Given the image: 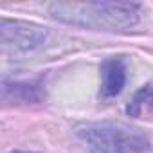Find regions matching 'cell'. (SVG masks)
I'll return each mask as SVG.
<instances>
[{
    "instance_id": "obj_1",
    "label": "cell",
    "mask_w": 153,
    "mask_h": 153,
    "mask_svg": "<svg viewBox=\"0 0 153 153\" xmlns=\"http://www.w3.org/2000/svg\"><path fill=\"white\" fill-rule=\"evenodd\" d=\"M47 11L61 24L103 33H126L140 20L137 2H52Z\"/></svg>"
},
{
    "instance_id": "obj_2",
    "label": "cell",
    "mask_w": 153,
    "mask_h": 153,
    "mask_svg": "<svg viewBox=\"0 0 153 153\" xmlns=\"http://www.w3.org/2000/svg\"><path fill=\"white\" fill-rule=\"evenodd\" d=\"M90 153H146L151 142L144 131L123 123H88L76 130Z\"/></svg>"
},
{
    "instance_id": "obj_3",
    "label": "cell",
    "mask_w": 153,
    "mask_h": 153,
    "mask_svg": "<svg viewBox=\"0 0 153 153\" xmlns=\"http://www.w3.org/2000/svg\"><path fill=\"white\" fill-rule=\"evenodd\" d=\"M47 40V29L27 20H0V45L9 56H22L40 49Z\"/></svg>"
},
{
    "instance_id": "obj_4",
    "label": "cell",
    "mask_w": 153,
    "mask_h": 153,
    "mask_svg": "<svg viewBox=\"0 0 153 153\" xmlns=\"http://www.w3.org/2000/svg\"><path fill=\"white\" fill-rule=\"evenodd\" d=\"M2 103L4 106H34L45 101V88L38 81L2 79Z\"/></svg>"
},
{
    "instance_id": "obj_5",
    "label": "cell",
    "mask_w": 153,
    "mask_h": 153,
    "mask_svg": "<svg viewBox=\"0 0 153 153\" xmlns=\"http://www.w3.org/2000/svg\"><path fill=\"white\" fill-rule=\"evenodd\" d=\"M126 85V63L123 58L114 56L106 58L101 63V90L99 96L103 99L117 97Z\"/></svg>"
},
{
    "instance_id": "obj_6",
    "label": "cell",
    "mask_w": 153,
    "mask_h": 153,
    "mask_svg": "<svg viewBox=\"0 0 153 153\" xmlns=\"http://www.w3.org/2000/svg\"><path fill=\"white\" fill-rule=\"evenodd\" d=\"M126 114L135 119H148L153 123V81L142 85L130 103L126 105Z\"/></svg>"
},
{
    "instance_id": "obj_7",
    "label": "cell",
    "mask_w": 153,
    "mask_h": 153,
    "mask_svg": "<svg viewBox=\"0 0 153 153\" xmlns=\"http://www.w3.org/2000/svg\"><path fill=\"white\" fill-rule=\"evenodd\" d=\"M13 153H34V151H13Z\"/></svg>"
}]
</instances>
